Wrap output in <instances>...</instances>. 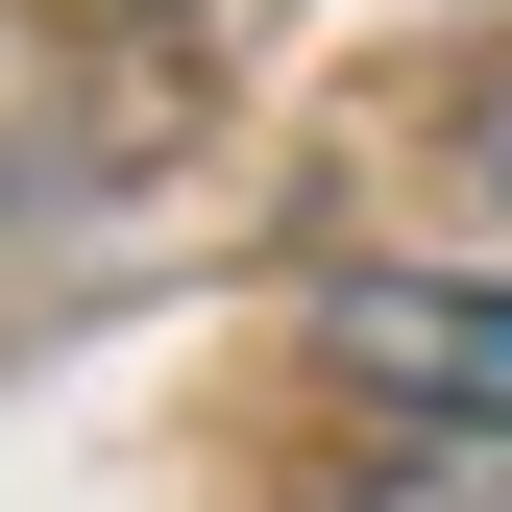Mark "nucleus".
<instances>
[{"label":"nucleus","instance_id":"nucleus-2","mask_svg":"<svg viewBox=\"0 0 512 512\" xmlns=\"http://www.w3.org/2000/svg\"><path fill=\"white\" fill-rule=\"evenodd\" d=\"M366 512H512V464H415V488H366Z\"/></svg>","mask_w":512,"mask_h":512},{"label":"nucleus","instance_id":"nucleus-3","mask_svg":"<svg viewBox=\"0 0 512 512\" xmlns=\"http://www.w3.org/2000/svg\"><path fill=\"white\" fill-rule=\"evenodd\" d=\"M464 171H488V196H512V98H488V122H464Z\"/></svg>","mask_w":512,"mask_h":512},{"label":"nucleus","instance_id":"nucleus-1","mask_svg":"<svg viewBox=\"0 0 512 512\" xmlns=\"http://www.w3.org/2000/svg\"><path fill=\"white\" fill-rule=\"evenodd\" d=\"M342 342L391 366L415 415H464V439H512V269H366V293H342Z\"/></svg>","mask_w":512,"mask_h":512}]
</instances>
